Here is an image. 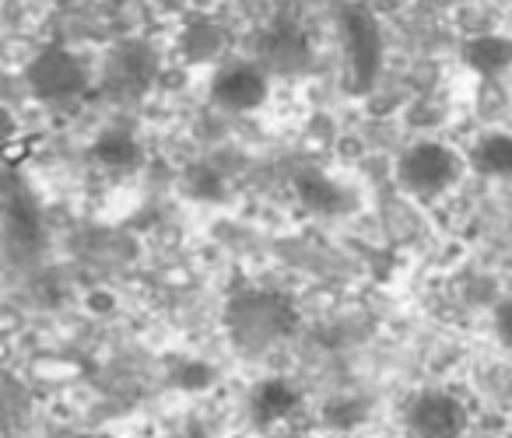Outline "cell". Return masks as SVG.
I'll list each match as a JSON object with an SVG mask.
<instances>
[{"label": "cell", "mask_w": 512, "mask_h": 438, "mask_svg": "<svg viewBox=\"0 0 512 438\" xmlns=\"http://www.w3.org/2000/svg\"><path fill=\"white\" fill-rule=\"evenodd\" d=\"M158 78V57L151 53V46L144 43H123L109 53L106 71H102V88L113 102L130 106L141 102L151 92Z\"/></svg>", "instance_id": "cell-1"}, {"label": "cell", "mask_w": 512, "mask_h": 438, "mask_svg": "<svg viewBox=\"0 0 512 438\" xmlns=\"http://www.w3.org/2000/svg\"><path fill=\"white\" fill-rule=\"evenodd\" d=\"M228 326L242 347H267L292 326V312L278 295H242L228 309Z\"/></svg>", "instance_id": "cell-2"}, {"label": "cell", "mask_w": 512, "mask_h": 438, "mask_svg": "<svg viewBox=\"0 0 512 438\" xmlns=\"http://www.w3.org/2000/svg\"><path fill=\"white\" fill-rule=\"evenodd\" d=\"M456 176H460V158L446 144H435V141H421L414 148H407L397 165L400 186L418 193V197L442 193L446 186L456 183Z\"/></svg>", "instance_id": "cell-3"}, {"label": "cell", "mask_w": 512, "mask_h": 438, "mask_svg": "<svg viewBox=\"0 0 512 438\" xmlns=\"http://www.w3.org/2000/svg\"><path fill=\"white\" fill-rule=\"evenodd\" d=\"M29 88L43 102H67L85 92V64L67 50H46L29 64Z\"/></svg>", "instance_id": "cell-4"}, {"label": "cell", "mask_w": 512, "mask_h": 438, "mask_svg": "<svg viewBox=\"0 0 512 438\" xmlns=\"http://www.w3.org/2000/svg\"><path fill=\"white\" fill-rule=\"evenodd\" d=\"M211 99L228 113H249L267 99V74L253 60H232L214 71Z\"/></svg>", "instance_id": "cell-5"}, {"label": "cell", "mask_w": 512, "mask_h": 438, "mask_svg": "<svg viewBox=\"0 0 512 438\" xmlns=\"http://www.w3.org/2000/svg\"><path fill=\"white\" fill-rule=\"evenodd\" d=\"M344 36H348V57L351 71H355V88H365L379 71V57H383V43H379V29L372 15L365 11H348L344 15Z\"/></svg>", "instance_id": "cell-6"}, {"label": "cell", "mask_w": 512, "mask_h": 438, "mask_svg": "<svg viewBox=\"0 0 512 438\" xmlns=\"http://www.w3.org/2000/svg\"><path fill=\"white\" fill-rule=\"evenodd\" d=\"M411 424L418 428L421 438H456L463 428V410L449 396H421L411 410Z\"/></svg>", "instance_id": "cell-7"}, {"label": "cell", "mask_w": 512, "mask_h": 438, "mask_svg": "<svg viewBox=\"0 0 512 438\" xmlns=\"http://www.w3.org/2000/svg\"><path fill=\"white\" fill-rule=\"evenodd\" d=\"M467 64L474 67L484 78H495V74L509 71L512 67V39L502 36H477L467 46Z\"/></svg>", "instance_id": "cell-8"}, {"label": "cell", "mask_w": 512, "mask_h": 438, "mask_svg": "<svg viewBox=\"0 0 512 438\" xmlns=\"http://www.w3.org/2000/svg\"><path fill=\"white\" fill-rule=\"evenodd\" d=\"M474 165L488 176H505L512 172V137L491 134L474 148Z\"/></svg>", "instance_id": "cell-9"}, {"label": "cell", "mask_w": 512, "mask_h": 438, "mask_svg": "<svg viewBox=\"0 0 512 438\" xmlns=\"http://www.w3.org/2000/svg\"><path fill=\"white\" fill-rule=\"evenodd\" d=\"M264 57L274 60V67H295L306 60V43H302L299 32L292 29H278L267 36L264 43Z\"/></svg>", "instance_id": "cell-10"}, {"label": "cell", "mask_w": 512, "mask_h": 438, "mask_svg": "<svg viewBox=\"0 0 512 438\" xmlns=\"http://www.w3.org/2000/svg\"><path fill=\"white\" fill-rule=\"evenodd\" d=\"M183 50H186V57H193V60L214 57V53L221 50V32L214 29V25H193L183 36Z\"/></svg>", "instance_id": "cell-11"}, {"label": "cell", "mask_w": 512, "mask_h": 438, "mask_svg": "<svg viewBox=\"0 0 512 438\" xmlns=\"http://www.w3.org/2000/svg\"><path fill=\"white\" fill-rule=\"evenodd\" d=\"M99 155L106 158V162H123V158H137V148H134V141L130 137H123V134H109L106 141L99 144Z\"/></svg>", "instance_id": "cell-12"}, {"label": "cell", "mask_w": 512, "mask_h": 438, "mask_svg": "<svg viewBox=\"0 0 512 438\" xmlns=\"http://www.w3.org/2000/svg\"><path fill=\"white\" fill-rule=\"evenodd\" d=\"M498 333H502V340L512 347V302H505L502 309H498Z\"/></svg>", "instance_id": "cell-13"}]
</instances>
